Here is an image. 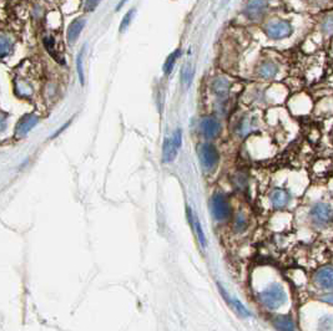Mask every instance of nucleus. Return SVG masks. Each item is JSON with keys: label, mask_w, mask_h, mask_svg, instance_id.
Returning a JSON list of instances; mask_svg holds the SVG:
<instances>
[{"label": "nucleus", "mask_w": 333, "mask_h": 331, "mask_svg": "<svg viewBox=\"0 0 333 331\" xmlns=\"http://www.w3.org/2000/svg\"><path fill=\"white\" fill-rule=\"evenodd\" d=\"M100 1L101 0H85L84 9H85V11H94L100 4Z\"/></svg>", "instance_id": "nucleus-29"}, {"label": "nucleus", "mask_w": 333, "mask_h": 331, "mask_svg": "<svg viewBox=\"0 0 333 331\" xmlns=\"http://www.w3.org/2000/svg\"><path fill=\"white\" fill-rule=\"evenodd\" d=\"M86 25V20L84 18H76L73 22L70 23L69 28L66 31V39L70 44H74L78 40L79 35L81 34L83 29Z\"/></svg>", "instance_id": "nucleus-14"}, {"label": "nucleus", "mask_w": 333, "mask_h": 331, "mask_svg": "<svg viewBox=\"0 0 333 331\" xmlns=\"http://www.w3.org/2000/svg\"><path fill=\"white\" fill-rule=\"evenodd\" d=\"M321 302L326 303V304H330L333 306V293H327V294H323L322 297L320 298Z\"/></svg>", "instance_id": "nucleus-30"}, {"label": "nucleus", "mask_w": 333, "mask_h": 331, "mask_svg": "<svg viewBox=\"0 0 333 331\" xmlns=\"http://www.w3.org/2000/svg\"><path fill=\"white\" fill-rule=\"evenodd\" d=\"M320 331H331L333 329V318L331 315H325L318 323Z\"/></svg>", "instance_id": "nucleus-24"}, {"label": "nucleus", "mask_w": 333, "mask_h": 331, "mask_svg": "<svg viewBox=\"0 0 333 331\" xmlns=\"http://www.w3.org/2000/svg\"><path fill=\"white\" fill-rule=\"evenodd\" d=\"M39 116L34 115V113H28V115L23 116L20 121L18 122L15 127V137L16 138H23L27 136L32 128L39 123Z\"/></svg>", "instance_id": "nucleus-8"}, {"label": "nucleus", "mask_w": 333, "mask_h": 331, "mask_svg": "<svg viewBox=\"0 0 333 331\" xmlns=\"http://www.w3.org/2000/svg\"><path fill=\"white\" fill-rule=\"evenodd\" d=\"M200 130L205 138L213 139L220 135L221 125L215 117H205L200 122Z\"/></svg>", "instance_id": "nucleus-10"}, {"label": "nucleus", "mask_w": 333, "mask_h": 331, "mask_svg": "<svg viewBox=\"0 0 333 331\" xmlns=\"http://www.w3.org/2000/svg\"><path fill=\"white\" fill-rule=\"evenodd\" d=\"M126 1H127V0H121L120 3L118 4V6H116V11H119V10H120V9L122 8V6H124L125 4H126Z\"/></svg>", "instance_id": "nucleus-31"}, {"label": "nucleus", "mask_w": 333, "mask_h": 331, "mask_svg": "<svg viewBox=\"0 0 333 331\" xmlns=\"http://www.w3.org/2000/svg\"><path fill=\"white\" fill-rule=\"evenodd\" d=\"M192 75H194V70L191 69V66L186 65L182 70V81L186 83V85H190Z\"/></svg>", "instance_id": "nucleus-27"}, {"label": "nucleus", "mask_w": 333, "mask_h": 331, "mask_svg": "<svg viewBox=\"0 0 333 331\" xmlns=\"http://www.w3.org/2000/svg\"><path fill=\"white\" fill-rule=\"evenodd\" d=\"M258 302L270 311L278 310L287 302V293L279 283H271L269 286L257 294Z\"/></svg>", "instance_id": "nucleus-1"}, {"label": "nucleus", "mask_w": 333, "mask_h": 331, "mask_svg": "<svg viewBox=\"0 0 333 331\" xmlns=\"http://www.w3.org/2000/svg\"><path fill=\"white\" fill-rule=\"evenodd\" d=\"M321 29L325 34H332L333 32V18H327V19L323 20L322 25H321Z\"/></svg>", "instance_id": "nucleus-28"}, {"label": "nucleus", "mask_w": 333, "mask_h": 331, "mask_svg": "<svg viewBox=\"0 0 333 331\" xmlns=\"http://www.w3.org/2000/svg\"><path fill=\"white\" fill-rule=\"evenodd\" d=\"M256 120L253 117H243L239 123V134L241 136L248 135L255 128Z\"/></svg>", "instance_id": "nucleus-20"}, {"label": "nucleus", "mask_w": 333, "mask_h": 331, "mask_svg": "<svg viewBox=\"0 0 333 331\" xmlns=\"http://www.w3.org/2000/svg\"><path fill=\"white\" fill-rule=\"evenodd\" d=\"M248 228V218L243 211L237 212L232 221V229L235 233H243Z\"/></svg>", "instance_id": "nucleus-18"}, {"label": "nucleus", "mask_w": 333, "mask_h": 331, "mask_svg": "<svg viewBox=\"0 0 333 331\" xmlns=\"http://www.w3.org/2000/svg\"><path fill=\"white\" fill-rule=\"evenodd\" d=\"M265 32L270 39L281 40L291 36L293 32L292 24L287 20H274L265 27Z\"/></svg>", "instance_id": "nucleus-6"}, {"label": "nucleus", "mask_w": 333, "mask_h": 331, "mask_svg": "<svg viewBox=\"0 0 333 331\" xmlns=\"http://www.w3.org/2000/svg\"><path fill=\"white\" fill-rule=\"evenodd\" d=\"M211 88H212V91L218 97H225L229 95L230 88H231V83L225 76H218V78H216L212 81Z\"/></svg>", "instance_id": "nucleus-16"}, {"label": "nucleus", "mask_w": 333, "mask_h": 331, "mask_svg": "<svg viewBox=\"0 0 333 331\" xmlns=\"http://www.w3.org/2000/svg\"><path fill=\"white\" fill-rule=\"evenodd\" d=\"M199 158L204 171L210 173L217 167L220 155H218L217 148L212 143L206 142V143H202L199 146Z\"/></svg>", "instance_id": "nucleus-4"}, {"label": "nucleus", "mask_w": 333, "mask_h": 331, "mask_svg": "<svg viewBox=\"0 0 333 331\" xmlns=\"http://www.w3.org/2000/svg\"><path fill=\"white\" fill-rule=\"evenodd\" d=\"M309 219L316 227H327L333 222V208L325 202H317L309 209Z\"/></svg>", "instance_id": "nucleus-3"}, {"label": "nucleus", "mask_w": 333, "mask_h": 331, "mask_svg": "<svg viewBox=\"0 0 333 331\" xmlns=\"http://www.w3.org/2000/svg\"><path fill=\"white\" fill-rule=\"evenodd\" d=\"M257 74L260 78L265 79V80H271V79L276 78V75L278 74V66L276 62L271 61V60H265L258 66Z\"/></svg>", "instance_id": "nucleus-15"}, {"label": "nucleus", "mask_w": 333, "mask_h": 331, "mask_svg": "<svg viewBox=\"0 0 333 331\" xmlns=\"http://www.w3.org/2000/svg\"><path fill=\"white\" fill-rule=\"evenodd\" d=\"M314 284L323 290H333V267L326 265L320 268L313 275Z\"/></svg>", "instance_id": "nucleus-7"}, {"label": "nucleus", "mask_w": 333, "mask_h": 331, "mask_svg": "<svg viewBox=\"0 0 333 331\" xmlns=\"http://www.w3.org/2000/svg\"><path fill=\"white\" fill-rule=\"evenodd\" d=\"M180 54H181L180 50H176V51H174L171 55H169V57H167L166 61H165V64H164V72L166 74V75H169L170 72L174 70L175 64H176V60H178Z\"/></svg>", "instance_id": "nucleus-22"}, {"label": "nucleus", "mask_w": 333, "mask_h": 331, "mask_svg": "<svg viewBox=\"0 0 333 331\" xmlns=\"http://www.w3.org/2000/svg\"><path fill=\"white\" fill-rule=\"evenodd\" d=\"M186 214H187V219H188V224L191 225L192 230L196 233L197 238H199V242L201 244L202 248H206L207 243H206V237H205V232L202 229V225L200 223V221L197 219V217L192 213V209L191 208H186Z\"/></svg>", "instance_id": "nucleus-12"}, {"label": "nucleus", "mask_w": 333, "mask_h": 331, "mask_svg": "<svg viewBox=\"0 0 333 331\" xmlns=\"http://www.w3.org/2000/svg\"><path fill=\"white\" fill-rule=\"evenodd\" d=\"M270 202H271V206L277 211L285 209L291 202L290 192L283 188H274L270 194Z\"/></svg>", "instance_id": "nucleus-11"}, {"label": "nucleus", "mask_w": 333, "mask_h": 331, "mask_svg": "<svg viewBox=\"0 0 333 331\" xmlns=\"http://www.w3.org/2000/svg\"><path fill=\"white\" fill-rule=\"evenodd\" d=\"M32 86L29 81L23 80V79H18L15 80V92L19 97H24V99H29L32 95Z\"/></svg>", "instance_id": "nucleus-19"}, {"label": "nucleus", "mask_w": 333, "mask_h": 331, "mask_svg": "<svg viewBox=\"0 0 333 331\" xmlns=\"http://www.w3.org/2000/svg\"><path fill=\"white\" fill-rule=\"evenodd\" d=\"M269 8L267 0H251L244 8V15L250 20H258L266 14Z\"/></svg>", "instance_id": "nucleus-9"}, {"label": "nucleus", "mask_w": 333, "mask_h": 331, "mask_svg": "<svg viewBox=\"0 0 333 331\" xmlns=\"http://www.w3.org/2000/svg\"><path fill=\"white\" fill-rule=\"evenodd\" d=\"M181 144H182V130L178 128L171 137L165 139L164 147H162V161L165 163L174 162L175 158L178 157Z\"/></svg>", "instance_id": "nucleus-5"}, {"label": "nucleus", "mask_w": 333, "mask_h": 331, "mask_svg": "<svg viewBox=\"0 0 333 331\" xmlns=\"http://www.w3.org/2000/svg\"><path fill=\"white\" fill-rule=\"evenodd\" d=\"M134 15H135V9H131V10L127 11L126 15H125L124 18H122V22H121V24H120V31L121 32L125 31V30H126L127 28L130 27V24H131V20H132V18H134Z\"/></svg>", "instance_id": "nucleus-26"}, {"label": "nucleus", "mask_w": 333, "mask_h": 331, "mask_svg": "<svg viewBox=\"0 0 333 331\" xmlns=\"http://www.w3.org/2000/svg\"><path fill=\"white\" fill-rule=\"evenodd\" d=\"M84 53H85V48H83V50L79 53L78 60H76V67H78V74H79V80L83 83H85V75H84Z\"/></svg>", "instance_id": "nucleus-23"}, {"label": "nucleus", "mask_w": 333, "mask_h": 331, "mask_svg": "<svg viewBox=\"0 0 333 331\" xmlns=\"http://www.w3.org/2000/svg\"><path fill=\"white\" fill-rule=\"evenodd\" d=\"M273 326L277 331H296L295 321L290 315H279L274 318Z\"/></svg>", "instance_id": "nucleus-17"}, {"label": "nucleus", "mask_w": 333, "mask_h": 331, "mask_svg": "<svg viewBox=\"0 0 333 331\" xmlns=\"http://www.w3.org/2000/svg\"><path fill=\"white\" fill-rule=\"evenodd\" d=\"M218 289H220V293L222 294V297L223 299L226 300V303L229 305H231L232 309H234L240 316H242V318H248V316H251V312L246 309V306H244L239 299H235V298L230 297L229 294L226 293L225 289L222 288V285H220V284H218Z\"/></svg>", "instance_id": "nucleus-13"}, {"label": "nucleus", "mask_w": 333, "mask_h": 331, "mask_svg": "<svg viewBox=\"0 0 333 331\" xmlns=\"http://www.w3.org/2000/svg\"><path fill=\"white\" fill-rule=\"evenodd\" d=\"M13 48H14L13 41H11L5 34L1 35V39H0V51H1V57H3V59H5L8 55H10Z\"/></svg>", "instance_id": "nucleus-21"}, {"label": "nucleus", "mask_w": 333, "mask_h": 331, "mask_svg": "<svg viewBox=\"0 0 333 331\" xmlns=\"http://www.w3.org/2000/svg\"><path fill=\"white\" fill-rule=\"evenodd\" d=\"M44 45H45L46 50H48V53L50 54L51 56L55 57V59L59 61L57 53H55V40H54V38H53V36H48V38L44 39Z\"/></svg>", "instance_id": "nucleus-25"}, {"label": "nucleus", "mask_w": 333, "mask_h": 331, "mask_svg": "<svg viewBox=\"0 0 333 331\" xmlns=\"http://www.w3.org/2000/svg\"><path fill=\"white\" fill-rule=\"evenodd\" d=\"M210 212L212 214L213 219L218 223L227 222L231 218V206L229 198L225 193L216 192L211 195L209 202Z\"/></svg>", "instance_id": "nucleus-2"}]
</instances>
